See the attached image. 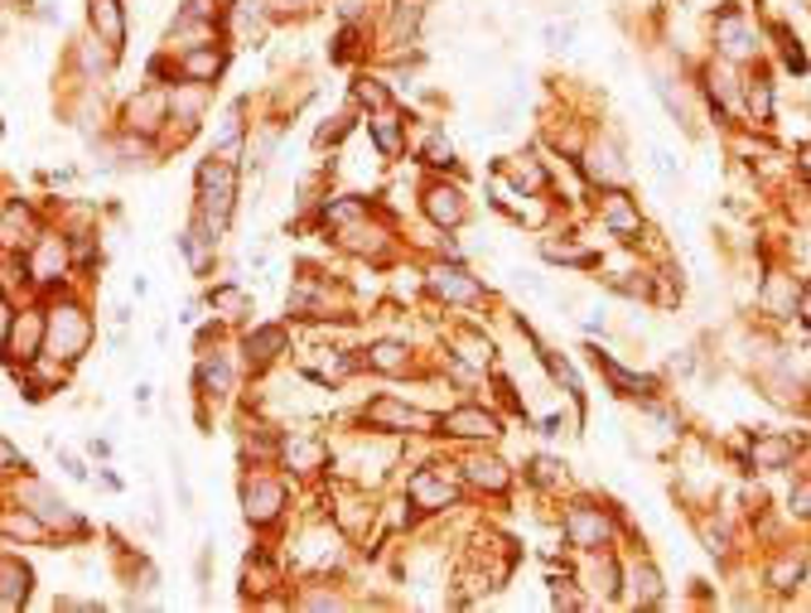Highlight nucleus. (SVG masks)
<instances>
[{"instance_id": "18", "label": "nucleus", "mask_w": 811, "mask_h": 613, "mask_svg": "<svg viewBox=\"0 0 811 613\" xmlns=\"http://www.w3.org/2000/svg\"><path fill=\"white\" fill-rule=\"evenodd\" d=\"M604 222L618 237H637V228H643V222H637V208L628 204V194H618V189L604 194Z\"/></svg>"}, {"instance_id": "41", "label": "nucleus", "mask_w": 811, "mask_h": 613, "mask_svg": "<svg viewBox=\"0 0 811 613\" xmlns=\"http://www.w3.org/2000/svg\"><path fill=\"white\" fill-rule=\"evenodd\" d=\"M204 386H208L212 396H228V392H232V372L222 367V363H208V367H204Z\"/></svg>"}, {"instance_id": "37", "label": "nucleus", "mask_w": 811, "mask_h": 613, "mask_svg": "<svg viewBox=\"0 0 811 613\" xmlns=\"http://www.w3.org/2000/svg\"><path fill=\"white\" fill-rule=\"evenodd\" d=\"M797 580H802V555H792V561H778L773 575H768V584H773V590H792Z\"/></svg>"}, {"instance_id": "29", "label": "nucleus", "mask_w": 811, "mask_h": 613, "mask_svg": "<svg viewBox=\"0 0 811 613\" xmlns=\"http://www.w3.org/2000/svg\"><path fill=\"white\" fill-rule=\"evenodd\" d=\"M508 175L517 179V189H527V194L547 189V175H541V169L531 165V155H512V159H508Z\"/></svg>"}, {"instance_id": "13", "label": "nucleus", "mask_w": 811, "mask_h": 613, "mask_svg": "<svg viewBox=\"0 0 811 613\" xmlns=\"http://www.w3.org/2000/svg\"><path fill=\"white\" fill-rule=\"evenodd\" d=\"M584 175L609 189V184H623V179H628V165L618 159L614 145H594V150L584 155Z\"/></svg>"}, {"instance_id": "42", "label": "nucleus", "mask_w": 811, "mask_h": 613, "mask_svg": "<svg viewBox=\"0 0 811 613\" xmlns=\"http://www.w3.org/2000/svg\"><path fill=\"white\" fill-rule=\"evenodd\" d=\"M212 304L218 310H228V314H247V295L237 285H222V290H212Z\"/></svg>"}, {"instance_id": "28", "label": "nucleus", "mask_w": 811, "mask_h": 613, "mask_svg": "<svg viewBox=\"0 0 811 613\" xmlns=\"http://www.w3.org/2000/svg\"><path fill=\"white\" fill-rule=\"evenodd\" d=\"M367 367H377V372H406V349L402 343H372L367 349Z\"/></svg>"}, {"instance_id": "4", "label": "nucleus", "mask_w": 811, "mask_h": 613, "mask_svg": "<svg viewBox=\"0 0 811 613\" xmlns=\"http://www.w3.org/2000/svg\"><path fill=\"white\" fill-rule=\"evenodd\" d=\"M406 498L416 502V508L435 512V508H455V502H459V488L445 484V478L435 474V469H420V474L406 478Z\"/></svg>"}, {"instance_id": "35", "label": "nucleus", "mask_w": 811, "mask_h": 613, "mask_svg": "<svg viewBox=\"0 0 811 613\" xmlns=\"http://www.w3.org/2000/svg\"><path fill=\"white\" fill-rule=\"evenodd\" d=\"M0 531L6 537H44V522L30 512H10V517H0Z\"/></svg>"}, {"instance_id": "34", "label": "nucleus", "mask_w": 811, "mask_h": 613, "mask_svg": "<svg viewBox=\"0 0 811 613\" xmlns=\"http://www.w3.org/2000/svg\"><path fill=\"white\" fill-rule=\"evenodd\" d=\"M773 39H778V49H782V63H788V69H797V73H807V53H802V44H797V34L788 30V24H778Z\"/></svg>"}, {"instance_id": "12", "label": "nucleus", "mask_w": 811, "mask_h": 613, "mask_svg": "<svg viewBox=\"0 0 811 613\" xmlns=\"http://www.w3.org/2000/svg\"><path fill=\"white\" fill-rule=\"evenodd\" d=\"M20 498H24V502H34V508H30V512L39 517V522H59V527H77V517L69 512V502H63V498H53V492H49V488H39V484H24V488H20Z\"/></svg>"}, {"instance_id": "17", "label": "nucleus", "mask_w": 811, "mask_h": 613, "mask_svg": "<svg viewBox=\"0 0 811 613\" xmlns=\"http://www.w3.org/2000/svg\"><path fill=\"white\" fill-rule=\"evenodd\" d=\"M594 363H600V367L609 372V382H614L623 396H653V392H657V382H653V377H643V372H628V367H618V363H614V357H609V353H594Z\"/></svg>"}, {"instance_id": "30", "label": "nucleus", "mask_w": 811, "mask_h": 613, "mask_svg": "<svg viewBox=\"0 0 811 613\" xmlns=\"http://www.w3.org/2000/svg\"><path fill=\"white\" fill-rule=\"evenodd\" d=\"M159 116H165V102H159L155 92H145L141 102H131V126H141V131H155V126H159Z\"/></svg>"}, {"instance_id": "50", "label": "nucleus", "mask_w": 811, "mask_h": 613, "mask_svg": "<svg viewBox=\"0 0 811 613\" xmlns=\"http://www.w3.org/2000/svg\"><path fill=\"white\" fill-rule=\"evenodd\" d=\"M802 324H811V285L802 290Z\"/></svg>"}, {"instance_id": "46", "label": "nucleus", "mask_w": 811, "mask_h": 613, "mask_svg": "<svg viewBox=\"0 0 811 613\" xmlns=\"http://www.w3.org/2000/svg\"><path fill=\"white\" fill-rule=\"evenodd\" d=\"M0 469H24V459L15 455V445H6V439H0Z\"/></svg>"}, {"instance_id": "45", "label": "nucleus", "mask_w": 811, "mask_h": 613, "mask_svg": "<svg viewBox=\"0 0 811 613\" xmlns=\"http://www.w3.org/2000/svg\"><path fill=\"white\" fill-rule=\"evenodd\" d=\"M570 34H575L570 24H561V30H555V24H547V44H551V49H565V44H570Z\"/></svg>"}, {"instance_id": "5", "label": "nucleus", "mask_w": 811, "mask_h": 613, "mask_svg": "<svg viewBox=\"0 0 811 613\" xmlns=\"http://www.w3.org/2000/svg\"><path fill=\"white\" fill-rule=\"evenodd\" d=\"M715 44L725 49V59H753L759 39H753V30L744 24L739 10H720V20H715Z\"/></svg>"}, {"instance_id": "48", "label": "nucleus", "mask_w": 811, "mask_h": 613, "mask_svg": "<svg viewBox=\"0 0 811 613\" xmlns=\"http://www.w3.org/2000/svg\"><path fill=\"white\" fill-rule=\"evenodd\" d=\"M531 469H537V484H551V478H555V469H561V464H551V459H537V464H531Z\"/></svg>"}, {"instance_id": "44", "label": "nucleus", "mask_w": 811, "mask_h": 613, "mask_svg": "<svg viewBox=\"0 0 811 613\" xmlns=\"http://www.w3.org/2000/svg\"><path fill=\"white\" fill-rule=\"evenodd\" d=\"M208 15H212V0H189V10H184V15H179L175 24L184 30V24H194V20H208Z\"/></svg>"}, {"instance_id": "2", "label": "nucleus", "mask_w": 811, "mask_h": 613, "mask_svg": "<svg viewBox=\"0 0 811 613\" xmlns=\"http://www.w3.org/2000/svg\"><path fill=\"white\" fill-rule=\"evenodd\" d=\"M44 343H49V357H63V363L83 357V353H87V343H92V324H87V314L77 310V304H63V310H53V314H49V324H44Z\"/></svg>"}, {"instance_id": "21", "label": "nucleus", "mask_w": 811, "mask_h": 613, "mask_svg": "<svg viewBox=\"0 0 811 613\" xmlns=\"http://www.w3.org/2000/svg\"><path fill=\"white\" fill-rule=\"evenodd\" d=\"M30 232H34V212L24 208V204H10L6 218H0V242H6V247L30 242Z\"/></svg>"}, {"instance_id": "8", "label": "nucleus", "mask_w": 811, "mask_h": 613, "mask_svg": "<svg viewBox=\"0 0 811 613\" xmlns=\"http://www.w3.org/2000/svg\"><path fill=\"white\" fill-rule=\"evenodd\" d=\"M430 290L440 300H455V304L484 300V285H478L469 271H459V266H440V271H430Z\"/></svg>"}, {"instance_id": "23", "label": "nucleus", "mask_w": 811, "mask_h": 613, "mask_svg": "<svg viewBox=\"0 0 811 613\" xmlns=\"http://www.w3.org/2000/svg\"><path fill=\"white\" fill-rule=\"evenodd\" d=\"M304 372H310L314 382H343L353 372V357L343 353H329V357H304Z\"/></svg>"}, {"instance_id": "32", "label": "nucleus", "mask_w": 811, "mask_h": 613, "mask_svg": "<svg viewBox=\"0 0 811 613\" xmlns=\"http://www.w3.org/2000/svg\"><path fill=\"white\" fill-rule=\"evenodd\" d=\"M392 30L402 34V39H416V30H420V0H396Z\"/></svg>"}, {"instance_id": "33", "label": "nucleus", "mask_w": 811, "mask_h": 613, "mask_svg": "<svg viewBox=\"0 0 811 613\" xmlns=\"http://www.w3.org/2000/svg\"><path fill=\"white\" fill-rule=\"evenodd\" d=\"M285 459L295 464V469H319V464H324V445H319V439H295V445H285Z\"/></svg>"}, {"instance_id": "36", "label": "nucleus", "mask_w": 811, "mask_h": 613, "mask_svg": "<svg viewBox=\"0 0 811 613\" xmlns=\"http://www.w3.org/2000/svg\"><path fill=\"white\" fill-rule=\"evenodd\" d=\"M541 251H547L551 261H570V266H594V251H584L575 242H541Z\"/></svg>"}, {"instance_id": "9", "label": "nucleus", "mask_w": 811, "mask_h": 613, "mask_svg": "<svg viewBox=\"0 0 811 613\" xmlns=\"http://www.w3.org/2000/svg\"><path fill=\"white\" fill-rule=\"evenodd\" d=\"M242 502H247V517H251V522H271V517L281 512L285 492H281V484H266V478H251V484L242 488Z\"/></svg>"}, {"instance_id": "52", "label": "nucleus", "mask_w": 811, "mask_h": 613, "mask_svg": "<svg viewBox=\"0 0 811 613\" xmlns=\"http://www.w3.org/2000/svg\"><path fill=\"white\" fill-rule=\"evenodd\" d=\"M0 329H6V314H0Z\"/></svg>"}, {"instance_id": "31", "label": "nucleus", "mask_w": 811, "mask_h": 613, "mask_svg": "<svg viewBox=\"0 0 811 613\" xmlns=\"http://www.w3.org/2000/svg\"><path fill=\"white\" fill-rule=\"evenodd\" d=\"M372 136H377V145H382V155H396L402 150V131H396V116L392 112H382V116H372Z\"/></svg>"}, {"instance_id": "49", "label": "nucleus", "mask_w": 811, "mask_h": 613, "mask_svg": "<svg viewBox=\"0 0 811 613\" xmlns=\"http://www.w3.org/2000/svg\"><path fill=\"white\" fill-rule=\"evenodd\" d=\"M59 459H63V469H69L73 478H87V469H83V464H77V459L69 455V449H59Z\"/></svg>"}, {"instance_id": "16", "label": "nucleus", "mask_w": 811, "mask_h": 613, "mask_svg": "<svg viewBox=\"0 0 811 613\" xmlns=\"http://www.w3.org/2000/svg\"><path fill=\"white\" fill-rule=\"evenodd\" d=\"M367 420L372 425H396V430H425V425H430V416H420V411H410V406H396V402H372Z\"/></svg>"}, {"instance_id": "3", "label": "nucleus", "mask_w": 811, "mask_h": 613, "mask_svg": "<svg viewBox=\"0 0 811 613\" xmlns=\"http://www.w3.org/2000/svg\"><path fill=\"white\" fill-rule=\"evenodd\" d=\"M565 537L580 551H600V546H609V517L600 508H590V502H575L565 517Z\"/></svg>"}, {"instance_id": "25", "label": "nucleus", "mask_w": 811, "mask_h": 613, "mask_svg": "<svg viewBox=\"0 0 811 613\" xmlns=\"http://www.w3.org/2000/svg\"><path fill=\"white\" fill-rule=\"evenodd\" d=\"M584 580H590V590L600 599H618V565L609 561V555H600V561L584 570Z\"/></svg>"}, {"instance_id": "14", "label": "nucleus", "mask_w": 811, "mask_h": 613, "mask_svg": "<svg viewBox=\"0 0 811 613\" xmlns=\"http://www.w3.org/2000/svg\"><path fill=\"white\" fill-rule=\"evenodd\" d=\"M425 212H430L440 228H455V222L464 218V198H459V189H449V184H430L425 189Z\"/></svg>"}, {"instance_id": "26", "label": "nucleus", "mask_w": 811, "mask_h": 613, "mask_svg": "<svg viewBox=\"0 0 811 613\" xmlns=\"http://www.w3.org/2000/svg\"><path fill=\"white\" fill-rule=\"evenodd\" d=\"M792 295H797V290H792L788 276H768L763 310H768V314H778V319H788V314H792Z\"/></svg>"}, {"instance_id": "20", "label": "nucleus", "mask_w": 811, "mask_h": 613, "mask_svg": "<svg viewBox=\"0 0 811 613\" xmlns=\"http://www.w3.org/2000/svg\"><path fill=\"white\" fill-rule=\"evenodd\" d=\"M179 73L189 77V83H212V77L222 73V53L218 49H189L179 63Z\"/></svg>"}, {"instance_id": "39", "label": "nucleus", "mask_w": 811, "mask_h": 613, "mask_svg": "<svg viewBox=\"0 0 811 613\" xmlns=\"http://www.w3.org/2000/svg\"><path fill=\"white\" fill-rule=\"evenodd\" d=\"M425 165H455V145L440 131H430V141H425Z\"/></svg>"}, {"instance_id": "27", "label": "nucleus", "mask_w": 811, "mask_h": 613, "mask_svg": "<svg viewBox=\"0 0 811 613\" xmlns=\"http://www.w3.org/2000/svg\"><path fill=\"white\" fill-rule=\"evenodd\" d=\"M281 349H285V333L281 329H257L247 339V357H251V363H271Z\"/></svg>"}, {"instance_id": "22", "label": "nucleus", "mask_w": 811, "mask_h": 613, "mask_svg": "<svg viewBox=\"0 0 811 613\" xmlns=\"http://www.w3.org/2000/svg\"><path fill=\"white\" fill-rule=\"evenodd\" d=\"M464 474H469V484L488 488V492H502V488L512 484V474L502 469L498 459H469V464H464Z\"/></svg>"}, {"instance_id": "7", "label": "nucleus", "mask_w": 811, "mask_h": 613, "mask_svg": "<svg viewBox=\"0 0 811 613\" xmlns=\"http://www.w3.org/2000/svg\"><path fill=\"white\" fill-rule=\"evenodd\" d=\"M440 430H449V435H464V439H493L502 425H498V416L493 411H478V406H459V411H449V416L440 420Z\"/></svg>"}, {"instance_id": "19", "label": "nucleus", "mask_w": 811, "mask_h": 613, "mask_svg": "<svg viewBox=\"0 0 811 613\" xmlns=\"http://www.w3.org/2000/svg\"><path fill=\"white\" fill-rule=\"evenodd\" d=\"M24 599H30V570L20 561H0V604L15 609Z\"/></svg>"}, {"instance_id": "15", "label": "nucleus", "mask_w": 811, "mask_h": 613, "mask_svg": "<svg viewBox=\"0 0 811 613\" xmlns=\"http://www.w3.org/2000/svg\"><path fill=\"white\" fill-rule=\"evenodd\" d=\"M792 455H797L792 435H759L753 439V469H782Z\"/></svg>"}, {"instance_id": "6", "label": "nucleus", "mask_w": 811, "mask_h": 613, "mask_svg": "<svg viewBox=\"0 0 811 613\" xmlns=\"http://www.w3.org/2000/svg\"><path fill=\"white\" fill-rule=\"evenodd\" d=\"M87 15H92V34H97L112 53L126 44V10H122V0H87Z\"/></svg>"}, {"instance_id": "10", "label": "nucleus", "mask_w": 811, "mask_h": 613, "mask_svg": "<svg viewBox=\"0 0 811 613\" xmlns=\"http://www.w3.org/2000/svg\"><path fill=\"white\" fill-rule=\"evenodd\" d=\"M63 271H69V242L63 237H39V251H34V281H63Z\"/></svg>"}, {"instance_id": "43", "label": "nucleus", "mask_w": 811, "mask_h": 613, "mask_svg": "<svg viewBox=\"0 0 811 613\" xmlns=\"http://www.w3.org/2000/svg\"><path fill=\"white\" fill-rule=\"evenodd\" d=\"M788 502H792V512H797V517H811V478H807V484H797V488H792V498H788Z\"/></svg>"}, {"instance_id": "1", "label": "nucleus", "mask_w": 811, "mask_h": 613, "mask_svg": "<svg viewBox=\"0 0 811 613\" xmlns=\"http://www.w3.org/2000/svg\"><path fill=\"white\" fill-rule=\"evenodd\" d=\"M232 194H237L232 165L228 159H208V165L198 169V232H204L208 242H218L222 228H228Z\"/></svg>"}, {"instance_id": "38", "label": "nucleus", "mask_w": 811, "mask_h": 613, "mask_svg": "<svg viewBox=\"0 0 811 613\" xmlns=\"http://www.w3.org/2000/svg\"><path fill=\"white\" fill-rule=\"evenodd\" d=\"M633 584H637V604H657V599H662V584H657V570L653 565L637 570Z\"/></svg>"}, {"instance_id": "24", "label": "nucleus", "mask_w": 811, "mask_h": 613, "mask_svg": "<svg viewBox=\"0 0 811 613\" xmlns=\"http://www.w3.org/2000/svg\"><path fill=\"white\" fill-rule=\"evenodd\" d=\"M744 102H749V116H753V122H768V116H773V87H768L763 73L749 77V87H744Z\"/></svg>"}, {"instance_id": "11", "label": "nucleus", "mask_w": 811, "mask_h": 613, "mask_svg": "<svg viewBox=\"0 0 811 613\" xmlns=\"http://www.w3.org/2000/svg\"><path fill=\"white\" fill-rule=\"evenodd\" d=\"M39 349H44V319L39 314H20L15 333H10V349L6 357H20V363H34Z\"/></svg>"}, {"instance_id": "51", "label": "nucleus", "mask_w": 811, "mask_h": 613, "mask_svg": "<svg viewBox=\"0 0 811 613\" xmlns=\"http://www.w3.org/2000/svg\"><path fill=\"white\" fill-rule=\"evenodd\" d=\"M802 169H811V141L802 145Z\"/></svg>"}, {"instance_id": "47", "label": "nucleus", "mask_w": 811, "mask_h": 613, "mask_svg": "<svg viewBox=\"0 0 811 613\" xmlns=\"http://www.w3.org/2000/svg\"><path fill=\"white\" fill-rule=\"evenodd\" d=\"M357 97H363V102H377V106H382V102H387V92H382V87H377V83H372V77H367V83L357 87Z\"/></svg>"}, {"instance_id": "40", "label": "nucleus", "mask_w": 811, "mask_h": 613, "mask_svg": "<svg viewBox=\"0 0 811 613\" xmlns=\"http://www.w3.org/2000/svg\"><path fill=\"white\" fill-rule=\"evenodd\" d=\"M455 349H464L459 357H469V363H488V353H493L488 349V339H478V333H459Z\"/></svg>"}]
</instances>
